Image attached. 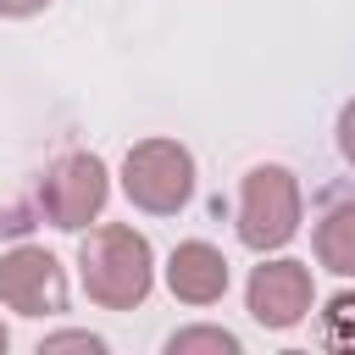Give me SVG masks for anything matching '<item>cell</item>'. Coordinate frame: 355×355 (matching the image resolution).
Segmentation results:
<instances>
[{
  "label": "cell",
  "instance_id": "obj_10",
  "mask_svg": "<svg viewBox=\"0 0 355 355\" xmlns=\"http://www.w3.org/2000/svg\"><path fill=\"white\" fill-rule=\"evenodd\" d=\"M194 349H211V355H239L244 344H239V333H227V327H178L172 338H166V355H194Z\"/></svg>",
  "mask_w": 355,
  "mask_h": 355
},
{
  "label": "cell",
  "instance_id": "obj_3",
  "mask_svg": "<svg viewBox=\"0 0 355 355\" xmlns=\"http://www.w3.org/2000/svg\"><path fill=\"white\" fill-rule=\"evenodd\" d=\"M122 194L144 216H178L194 200V155L178 139H139L122 155Z\"/></svg>",
  "mask_w": 355,
  "mask_h": 355
},
{
  "label": "cell",
  "instance_id": "obj_8",
  "mask_svg": "<svg viewBox=\"0 0 355 355\" xmlns=\"http://www.w3.org/2000/svg\"><path fill=\"white\" fill-rule=\"evenodd\" d=\"M316 266H327L333 277H355V194L333 200L322 216H316Z\"/></svg>",
  "mask_w": 355,
  "mask_h": 355
},
{
  "label": "cell",
  "instance_id": "obj_4",
  "mask_svg": "<svg viewBox=\"0 0 355 355\" xmlns=\"http://www.w3.org/2000/svg\"><path fill=\"white\" fill-rule=\"evenodd\" d=\"M105 200H111V166L94 150H67L39 178V216L61 233H83L89 222H100Z\"/></svg>",
  "mask_w": 355,
  "mask_h": 355
},
{
  "label": "cell",
  "instance_id": "obj_5",
  "mask_svg": "<svg viewBox=\"0 0 355 355\" xmlns=\"http://www.w3.org/2000/svg\"><path fill=\"white\" fill-rule=\"evenodd\" d=\"M244 311H250V322L266 327V333L300 327V322L316 311V277H311V266L294 261V255L261 261V266L250 272V283H244Z\"/></svg>",
  "mask_w": 355,
  "mask_h": 355
},
{
  "label": "cell",
  "instance_id": "obj_11",
  "mask_svg": "<svg viewBox=\"0 0 355 355\" xmlns=\"http://www.w3.org/2000/svg\"><path fill=\"white\" fill-rule=\"evenodd\" d=\"M55 349H89V355H105V338L89 333V327H61V333H44V338H39V355H55Z\"/></svg>",
  "mask_w": 355,
  "mask_h": 355
},
{
  "label": "cell",
  "instance_id": "obj_12",
  "mask_svg": "<svg viewBox=\"0 0 355 355\" xmlns=\"http://www.w3.org/2000/svg\"><path fill=\"white\" fill-rule=\"evenodd\" d=\"M333 133H338V155H344V166H355V100H344Z\"/></svg>",
  "mask_w": 355,
  "mask_h": 355
},
{
  "label": "cell",
  "instance_id": "obj_9",
  "mask_svg": "<svg viewBox=\"0 0 355 355\" xmlns=\"http://www.w3.org/2000/svg\"><path fill=\"white\" fill-rule=\"evenodd\" d=\"M322 344L355 355V288H344L322 305Z\"/></svg>",
  "mask_w": 355,
  "mask_h": 355
},
{
  "label": "cell",
  "instance_id": "obj_6",
  "mask_svg": "<svg viewBox=\"0 0 355 355\" xmlns=\"http://www.w3.org/2000/svg\"><path fill=\"white\" fill-rule=\"evenodd\" d=\"M0 305L39 322L67 311V266L44 244H17L0 255Z\"/></svg>",
  "mask_w": 355,
  "mask_h": 355
},
{
  "label": "cell",
  "instance_id": "obj_14",
  "mask_svg": "<svg viewBox=\"0 0 355 355\" xmlns=\"http://www.w3.org/2000/svg\"><path fill=\"white\" fill-rule=\"evenodd\" d=\"M6 349H11V333H6V322H0V355H6Z\"/></svg>",
  "mask_w": 355,
  "mask_h": 355
},
{
  "label": "cell",
  "instance_id": "obj_13",
  "mask_svg": "<svg viewBox=\"0 0 355 355\" xmlns=\"http://www.w3.org/2000/svg\"><path fill=\"white\" fill-rule=\"evenodd\" d=\"M50 0H0V17H39Z\"/></svg>",
  "mask_w": 355,
  "mask_h": 355
},
{
  "label": "cell",
  "instance_id": "obj_1",
  "mask_svg": "<svg viewBox=\"0 0 355 355\" xmlns=\"http://www.w3.org/2000/svg\"><path fill=\"white\" fill-rule=\"evenodd\" d=\"M78 283L100 311H133L155 288V250L128 222H100L78 244Z\"/></svg>",
  "mask_w": 355,
  "mask_h": 355
},
{
  "label": "cell",
  "instance_id": "obj_7",
  "mask_svg": "<svg viewBox=\"0 0 355 355\" xmlns=\"http://www.w3.org/2000/svg\"><path fill=\"white\" fill-rule=\"evenodd\" d=\"M227 255L211 244V239H183L172 255H166V288L172 300L183 305H216L227 294Z\"/></svg>",
  "mask_w": 355,
  "mask_h": 355
},
{
  "label": "cell",
  "instance_id": "obj_2",
  "mask_svg": "<svg viewBox=\"0 0 355 355\" xmlns=\"http://www.w3.org/2000/svg\"><path fill=\"white\" fill-rule=\"evenodd\" d=\"M305 222V189L288 166L277 161H261L244 172L239 183V244L255 250V255H272L283 250Z\"/></svg>",
  "mask_w": 355,
  "mask_h": 355
}]
</instances>
